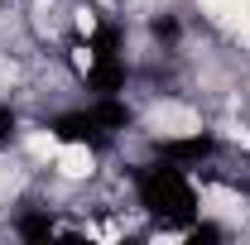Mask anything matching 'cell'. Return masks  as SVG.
Masks as SVG:
<instances>
[{
  "label": "cell",
  "instance_id": "6da1fadb",
  "mask_svg": "<svg viewBox=\"0 0 250 245\" xmlns=\"http://www.w3.org/2000/svg\"><path fill=\"white\" fill-rule=\"evenodd\" d=\"M149 125H154L159 135L183 140V135H192V130H197V116H192L188 106H178V101H164V106H154V111H149Z\"/></svg>",
  "mask_w": 250,
  "mask_h": 245
},
{
  "label": "cell",
  "instance_id": "7a4b0ae2",
  "mask_svg": "<svg viewBox=\"0 0 250 245\" xmlns=\"http://www.w3.org/2000/svg\"><path fill=\"white\" fill-rule=\"evenodd\" d=\"M58 173L62 178H87L92 173V149H82V144H67V149H58Z\"/></svg>",
  "mask_w": 250,
  "mask_h": 245
},
{
  "label": "cell",
  "instance_id": "3957f363",
  "mask_svg": "<svg viewBox=\"0 0 250 245\" xmlns=\"http://www.w3.org/2000/svg\"><path fill=\"white\" fill-rule=\"evenodd\" d=\"M202 5L221 24H250V0H202Z\"/></svg>",
  "mask_w": 250,
  "mask_h": 245
},
{
  "label": "cell",
  "instance_id": "277c9868",
  "mask_svg": "<svg viewBox=\"0 0 250 245\" xmlns=\"http://www.w3.org/2000/svg\"><path fill=\"white\" fill-rule=\"evenodd\" d=\"M24 149H29L34 159H58V140H53L48 130H34L29 140H24Z\"/></svg>",
  "mask_w": 250,
  "mask_h": 245
}]
</instances>
